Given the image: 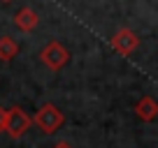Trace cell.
I'll return each instance as SVG.
<instances>
[{"label": "cell", "instance_id": "obj_2", "mask_svg": "<svg viewBox=\"0 0 158 148\" xmlns=\"http://www.w3.org/2000/svg\"><path fill=\"white\" fill-rule=\"evenodd\" d=\"M40 60L47 65V67L51 69V72H58V69H63L65 65H68L70 60V51L65 49L60 42H49V44L44 46V49L40 51Z\"/></svg>", "mask_w": 158, "mask_h": 148}, {"label": "cell", "instance_id": "obj_1", "mask_svg": "<svg viewBox=\"0 0 158 148\" xmlns=\"http://www.w3.org/2000/svg\"><path fill=\"white\" fill-rule=\"evenodd\" d=\"M33 123L37 125L44 134H54L56 130L65 123V116H63V111H60L56 104L47 102V104H42V107L37 109V114L33 116Z\"/></svg>", "mask_w": 158, "mask_h": 148}, {"label": "cell", "instance_id": "obj_9", "mask_svg": "<svg viewBox=\"0 0 158 148\" xmlns=\"http://www.w3.org/2000/svg\"><path fill=\"white\" fill-rule=\"evenodd\" d=\"M51 148H72V146H70L68 141H58V143H54Z\"/></svg>", "mask_w": 158, "mask_h": 148}, {"label": "cell", "instance_id": "obj_7", "mask_svg": "<svg viewBox=\"0 0 158 148\" xmlns=\"http://www.w3.org/2000/svg\"><path fill=\"white\" fill-rule=\"evenodd\" d=\"M16 56H19V44H16V40L10 37V35H2V37H0V60H2V63H10Z\"/></svg>", "mask_w": 158, "mask_h": 148}, {"label": "cell", "instance_id": "obj_6", "mask_svg": "<svg viewBox=\"0 0 158 148\" xmlns=\"http://www.w3.org/2000/svg\"><path fill=\"white\" fill-rule=\"evenodd\" d=\"M14 23H16V28H19V30L30 33V30L37 28L40 16H37V12H35L33 7H21V10L16 12V16H14Z\"/></svg>", "mask_w": 158, "mask_h": 148}, {"label": "cell", "instance_id": "obj_4", "mask_svg": "<svg viewBox=\"0 0 158 148\" xmlns=\"http://www.w3.org/2000/svg\"><path fill=\"white\" fill-rule=\"evenodd\" d=\"M109 44H112V49L116 51V53L130 56V53L139 46V37H137V33H135V30H130V28H118L116 33L112 35Z\"/></svg>", "mask_w": 158, "mask_h": 148}, {"label": "cell", "instance_id": "obj_8", "mask_svg": "<svg viewBox=\"0 0 158 148\" xmlns=\"http://www.w3.org/2000/svg\"><path fill=\"white\" fill-rule=\"evenodd\" d=\"M5 127H7V109L0 107V132H5Z\"/></svg>", "mask_w": 158, "mask_h": 148}, {"label": "cell", "instance_id": "obj_3", "mask_svg": "<svg viewBox=\"0 0 158 148\" xmlns=\"http://www.w3.org/2000/svg\"><path fill=\"white\" fill-rule=\"evenodd\" d=\"M30 125H33V118H30L21 107L7 109V127H5V132L10 134L12 139H21L30 130Z\"/></svg>", "mask_w": 158, "mask_h": 148}, {"label": "cell", "instance_id": "obj_5", "mask_svg": "<svg viewBox=\"0 0 158 148\" xmlns=\"http://www.w3.org/2000/svg\"><path fill=\"white\" fill-rule=\"evenodd\" d=\"M135 114H137L139 120L151 123V120L158 116V102L151 97V95H144V97H139L137 104H135Z\"/></svg>", "mask_w": 158, "mask_h": 148}, {"label": "cell", "instance_id": "obj_10", "mask_svg": "<svg viewBox=\"0 0 158 148\" xmlns=\"http://www.w3.org/2000/svg\"><path fill=\"white\" fill-rule=\"evenodd\" d=\"M0 2H12V0H0Z\"/></svg>", "mask_w": 158, "mask_h": 148}]
</instances>
